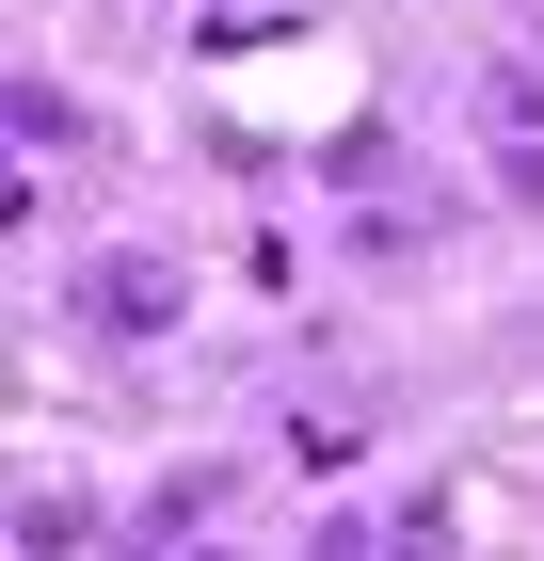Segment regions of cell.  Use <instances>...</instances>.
<instances>
[{
	"label": "cell",
	"instance_id": "obj_1",
	"mask_svg": "<svg viewBox=\"0 0 544 561\" xmlns=\"http://www.w3.org/2000/svg\"><path fill=\"white\" fill-rule=\"evenodd\" d=\"M481 129H497L512 193H544V81H529V65H481Z\"/></svg>",
	"mask_w": 544,
	"mask_h": 561
},
{
	"label": "cell",
	"instance_id": "obj_2",
	"mask_svg": "<svg viewBox=\"0 0 544 561\" xmlns=\"http://www.w3.org/2000/svg\"><path fill=\"white\" fill-rule=\"evenodd\" d=\"M81 321H96V337H161V321H176V273H161V257H96Z\"/></svg>",
	"mask_w": 544,
	"mask_h": 561
},
{
	"label": "cell",
	"instance_id": "obj_3",
	"mask_svg": "<svg viewBox=\"0 0 544 561\" xmlns=\"http://www.w3.org/2000/svg\"><path fill=\"white\" fill-rule=\"evenodd\" d=\"M193 561H209V546H193Z\"/></svg>",
	"mask_w": 544,
	"mask_h": 561
}]
</instances>
